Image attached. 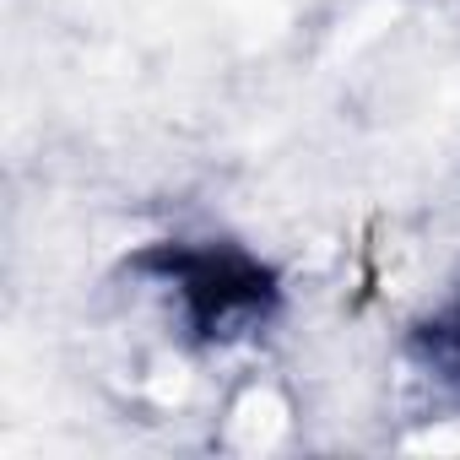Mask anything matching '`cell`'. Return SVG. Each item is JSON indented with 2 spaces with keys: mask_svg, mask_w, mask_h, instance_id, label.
Returning <instances> with one entry per match:
<instances>
[{
  "mask_svg": "<svg viewBox=\"0 0 460 460\" xmlns=\"http://www.w3.org/2000/svg\"><path fill=\"white\" fill-rule=\"evenodd\" d=\"M136 271L157 277L179 298L184 325L206 347L261 331L282 304L271 266L239 244H152L136 255Z\"/></svg>",
  "mask_w": 460,
  "mask_h": 460,
  "instance_id": "obj_1",
  "label": "cell"
},
{
  "mask_svg": "<svg viewBox=\"0 0 460 460\" xmlns=\"http://www.w3.org/2000/svg\"><path fill=\"white\" fill-rule=\"evenodd\" d=\"M417 352H422L438 374L460 379V298L449 304V314H438L433 325L417 331Z\"/></svg>",
  "mask_w": 460,
  "mask_h": 460,
  "instance_id": "obj_2",
  "label": "cell"
}]
</instances>
